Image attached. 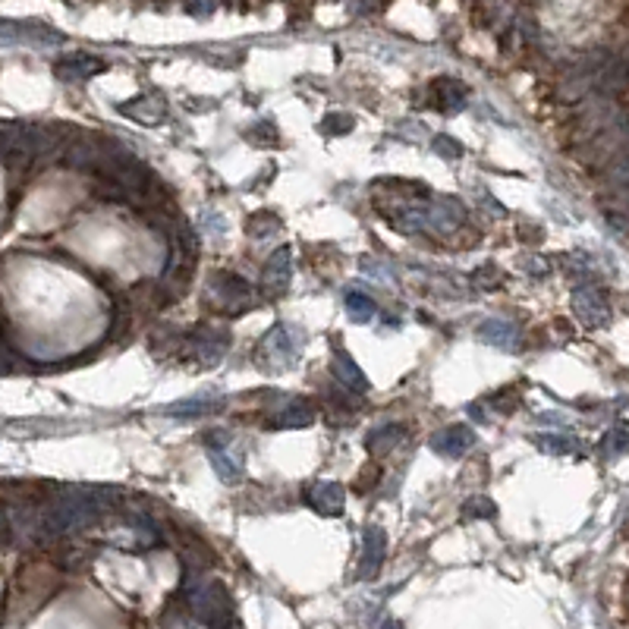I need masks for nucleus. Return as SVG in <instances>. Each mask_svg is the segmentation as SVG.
Returning <instances> with one entry per match:
<instances>
[{
  "label": "nucleus",
  "instance_id": "obj_5",
  "mask_svg": "<svg viewBox=\"0 0 629 629\" xmlns=\"http://www.w3.org/2000/svg\"><path fill=\"white\" fill-rule=\"evenodd\" d=\"M296 350H299V340H296V334L290 331V327H274V331L264 337V343H262V356L264 359H274V366L280 368V366H290L293 362V356H296Z\"/></svg>",
  "mask_w": 629,
  "mask_h": 629
},
{
  "label": "nucleus",
  "instance_id": "obj_19",
  "mask_svg": "<svg viewBox=\"0 0 629 629\" xmlns=\"http://www.w3.org/2000/svg\"><path fill=\"white\" fill-rule=\"evenodd\" d=\"M539 447L545 450V453H567L570 450V441L561 435H541L539 437Z\"/></svg>",
  "mask_w": 629,
  "mask_h": 629
},
{
  "label": "nucleus",
  "instance_id": "obj_3",
  "mask_svg": "<svg viewBox=\"0 0 629 629\" xmlns=\"http://www.w3.org/2000/svg\"><path fill=\"white\" fill-rule=\"evenodd\" d=\"M384 551H388L384 529H381V526H366V532H362L359 570H356V576H359L362 582H368V579H374V576H378L381 563H384Z\"/></svg>",
  "mask_w": 629,
  "mask_h": 629
},
{
  "label": "nucleus",
  "instance_id": "obj_7",
  "mask_svg": "<svg viewBox=\"0 0 629 629\" xmlns=\"http://www.w3.org/2000/svg\"><path fill=\"white\" fill-rule=\"evenodd\" d=\"M478 337L484 340V343L498 346V350H504V353H516L519 350V327L510 325V321L504 318H488L478 325Z\"/></svg>",
  "mask_w": 629,
  "mask_h": 629
},
{
  "label": "nucleus",
  "instance_id": "obj_12",
  "mask_svg": "<svg viewBox=\"0 0 629 629\" xmlns=\"http://www.w3.org/2000/svg\"><path fill=\"white\" fill-rule=\"evenodd\" d=\"M211 453V466H215V472L221 476V482L227 484H236L242 478V463L230 453L227 447H211L208 450Z\"/></svg>",
  "mask_w": 629,
  "mask_h": 629
},
{
  "label": "nucleus",
  "instance_id": "obj_2",
  "mask_svg": "<svg viewBox=\"0 0 629 629\" xmlns=\"http://www.w3.org/2000/svg\"><path fill=\"white\" fill-rule=\"evenodd\" d=\"M211 296H215L221 305H227V309L242 311L246 305H252L256 293H252V287L246 284V280H242L240 274H230V271H217V274H215V284H211Z\"/></svg>",
  "mask_w": 629,
  "mask_h": 629
},
{
  "label": "nucleus",
  "instance_id": "obj_20",
  "mask_svg": "<svg viewBox=\"0 0 629 629\" xmlns=\"http://www.w3.org/2000/svg\"><path fill=\"white\" fill-rule=\"evenodd\" d=\"M381 629H400V626H397L394 620H384V626H381Z\"/></svg>",
  "mask_w": 629,
  "mask_h": 629
},
{
  "label": "nucleus",
  "instance_id": "obj_15",
  "mask_svg": "<svg viewBox=\"0 0 629 629\" xmlns=\"http://www.w3.org/2000/svg\"><path fill=\"white\" fill-rule=\"evenodd\" d=\"M403 441V425H384V429L372 431V435L366 437V447L372 450V453H388L394 444Z\"/></svg>",
  "mask_w": 629,
  "mask_h": 629
},
{
  "label": "nucleus",
  "instance_id": "obj_16",
  "mask_svg": "<svg viewBox=\"0 0 629 629\" xmlns=\"http://www.w3.org/2000/svg\"><path fill=\"white\" fill-rule=\"evenodd\" d=\"M498 516V507L488 498H469L463 504V519H494Z\"/></svg>",
  "mask_w": 629,
  "mask_h": 629
},
{
  "label": "nucleus",
  "instance_id": "obj_4",
  "mask_svg": "<svg viewBox=\"0 0 629 629\" xmlns=\"http://www.w3.org/2000/svg\"><path fill=\"white\" fill-rule=\"evenodd\" d=\"M476 444V435H472L469 425H450V429L437 431L431 437V450H435L437 457H447V460H460L466 450H472Z\"/></svg>",
  "mask_w": 629,
  "mask_h": 629
},
{
  "label": "nucleus",
  "instance_id": "obj_10",
  "mask_svg": "<svg viewBox=\"0 0 629 629\" xmlns=\"http://www.w3.org/2000/svg\"><path fill=\"white\" fill-rule=\"evenodd\" d=\"M57 76L67 79V83H79V79H89L95 76L98 69H104L101 60H91V57L79 54V57H67V60L57 63Z\"/></svg>",
  "mask_w": 629,
  "mask_h": 629
},
{
  "label": "nucleus",
  "instance_id": "obj_18",
  "mask_svg": "<svg viewBox=\"0 0 629 629\" xmlns=\"http://www.w3.org/2000/svg\"><path fill=\"white\" fill-rule=\"evenodd\" d=\"M435 152L441 154V158L453 161V158H460V154H463V145H460L457 138H450V136H437V138H435Z\"/></svg>",
  "mask_w": 629,
  "mask_h": 629
},
{
  "label": "nucleus",
  "instance_id": "obj_1",
  "mask_svg": "<svg viewBox=\"0 0 629 629\" xmlns=\"http://www.w3.org/2000/svg\"><path fill=\"white\" fill-rule=\"evenodd\" d=\"M186 595L189 608L195 610L201 623L208 629H236L233 604H230L227 592L221 582H186Z\"/></svg>",
  "mask_w": 629,
  "mask_h": 629
},
{
  "label": "nucleus",
  "instance_id": "obj_21",
  "mask_svg": "<svg viewBox=\"0 0 629 629\" xmlns=\"http://www.w3.org/2000/svg\"><path fill=\"white\" fill-rule=\"evenodd\" d=\"M0 529H4V516H0Z\"/></svg>",
  "mask_w": 629,
  "mask_h": 629
},
{
  "label": "nucleus",
  "instance_id": "obj_6",
  "mask_svg": "<svg viewBox=\"0 0 629 629\" xmlns=\"http://www.w3.org/2000/svg\"><path fill=\"white\" fill-rule=\"evenodd\" d=\"M305 500L325 516H340L346 504V494L337 482H315L311 488H305Z\"/></svg>",
  "mask_w": 629,
  "mask_h": 629
},
{
  "label": "nucleus",
  "instance_id": "obj_8",
  "mask_svg": "<svg viewBox=\"0 0 629 629\" xmlns=\"http://www.w3.org/2000/svg\"><path fill=\"white\" fill-rule=\"evenodd\" d=\"M293 277V258H290V249H277L274 256L268 258L262 271V287L268 293H284L287 284H290Z\"/></svg>",
  "mask_w": 629,
  "mask_h": 629
},
{
  "label": "nucleus",
  "instance_id": "obj_13",
  "mask_svg": "<svg viewBox=\"0 0 629 629\" xmlns=\"http://www.w3.org/2000/svg\"><path fill=\"white\" fill-rule=\"evenodd\" d=\"M311 419H315V413H311V406L305 400H293L290 406L284 409V413L277 415L274 425L277 429H305V425H311Z\"/></svg>",
  "mask_w": 629,
  "mask_h": 629
},
{
  "label": "nucleus",
  "instance_id": "obj_14",
  "mask_svg": "<svg viewBox=\"0 0 629 629\" xmlns=\"http://www.w3.org/2000/svg\"><path fill=\"white\" fill-rule=\"evenodd\" d=\"M346 315L353 321H359V325H366V321L374 318V299L368 293L350 290L346 293Z\"/></svg>",
  "mask_w": 629,
  "mask_h": 629
},
{
  "label": "nucleus",
  "instance_id": "obj_17",
  "mask_svg": "<svg viewBox=\"0 0 629 629\" xmlns=\"http://www.w3.org/2000/svg\"><path fill=\"white\" fill-rule=\"evenodd\" d=\"M437 104H441V111H457L460 104H463V91H460V85L444 79V83L437 85Z\"/></svg>",
  "mask_w": 629,
  "mask_h": 629
},
{
  "label": "nucleus",
  "instance_id": "obj_11",
  "mask_svg": "<svg viewBox=\"0 0 629 629\" xmlns=\"http://www.w3.org/2000/svg\"><path fill=\"white\" fill-rule=\"evenodd\" d=\"M227 346H230V340L224 331H205L201 337H195V356H199L201 362H217V359H224Z\"/></svg>",
  "mask_w": 629,
  "mask_h": 629
},
{
  "label": "nucleus",
  "instance_id": "obj_9",
  "mask_svg": "<svg viewBox=\"0 0 629 629\" xmlns=\"http://www.w3.org/2000/svg\"><path fill=\"white\" fill-rule=\"evenodd\" d=\"M331 368H334V378H337V384H343L346 390H353V394H366V390H368V378L362 374V368L356 366V362L350 359L343 350H337V353H334Z\"/></svg>",
  "mask_w": 629,
  "mask_h": 629
}]
</instances>
